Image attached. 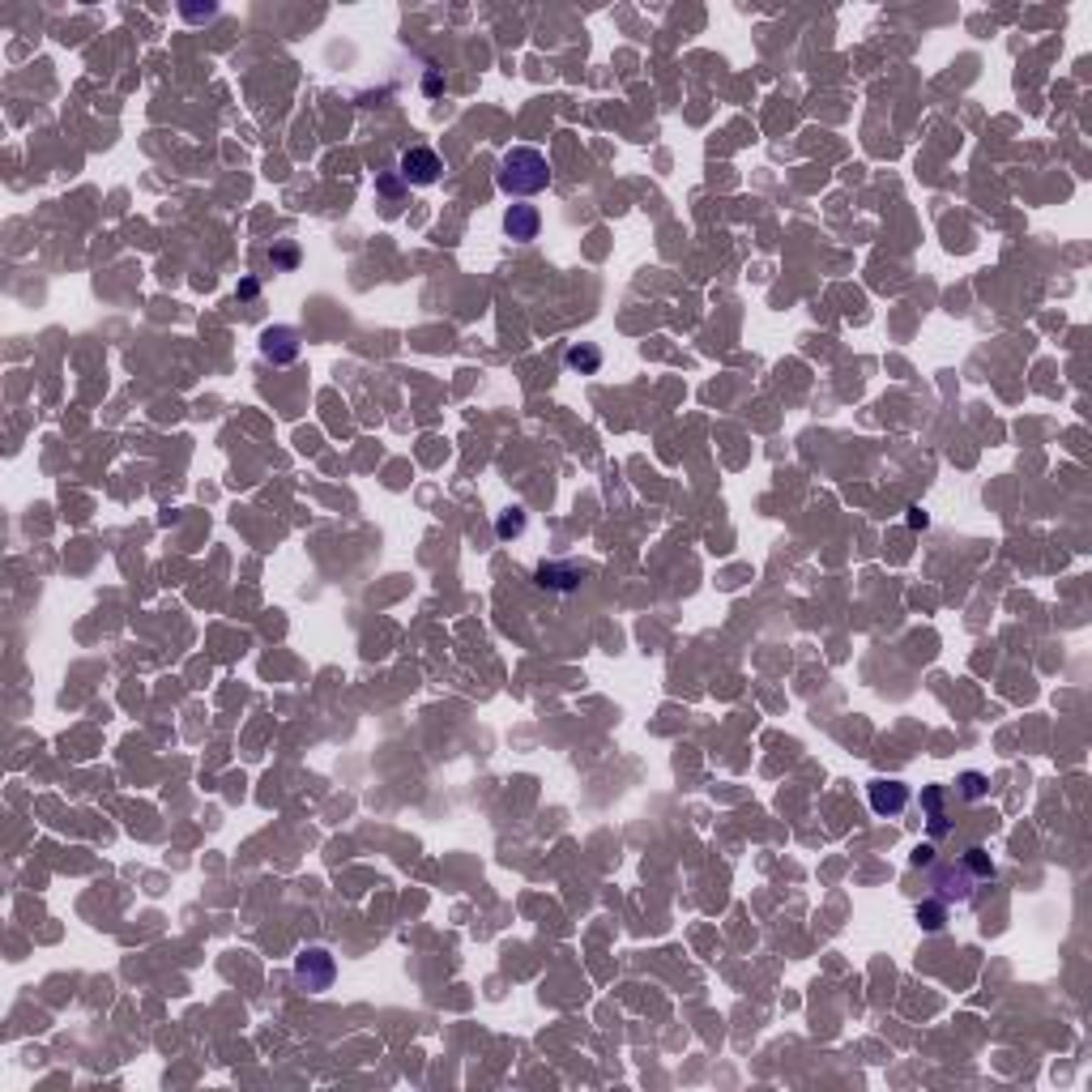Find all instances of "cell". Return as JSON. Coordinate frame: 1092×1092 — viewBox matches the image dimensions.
<instances>
[{"mask_svg":"<svg viewBox=\"0 0 1092 1092\" xmlns=\"http://www.w3.org/2000/svg\"><path fill=\"white\" fill-rule=\"evenodd\" d=\"M986 883H994V862H990V854L982 849V845H969L956 862H943V867L931 875V892L934 900H943V905H969L977 896V888H986Z\"/></svg>","mask_w":1092,"mask_h":1092,"instance_id":"cell-1","label":"cell"},{"mask_svg":"<svg viewBox=\"0 0 1092 1092\" xmlns=\"http://www.w3.org/2000/svg\"><path fill=\"white\" fill-rule=\"evenodd\" d=\"M495 184L508 197H538L542 188H551V162L542 150L534 145H513L500 159V172H495Z\"/></svg>","mask_w":1092,"mask_h":1092,"instance_id":"cell-2","label":"cell"},{"mask_svg":"<svg viewBox=\"0 0 1092 1092\" xmlns=\"http://www.w3.org/2000/svg\"><path fill=\"white\" fill-rule=\"evenodd\" d=\"M333 977H338V964H333V956L325 948H303L299 952V961H295V982H299L307 994L329 990Z\"/></svg>","mask_w":1092,"mask_h":1092,"instance_id":"cell-3","label":"cell"},{"mask_svg":"<svg viewBox=\"0 0 1092 1092\" xmlns=\"http://www.w3.org/2000/svg\"><path fill=\"white\" fill-rule=\"evenodd\" d=\"M440 172H444V162H440V154L427 150V145H414V150L401 154V180H406V184L432 188L435 180H440Z\"/></svg>","mask_w":1092,"mask_h":1092,"instance_id":"cell-4","label":"cell"},{"mask_svg":"<svg viewBox=\"0 0 1092 1092\" xmlns=\"http://www.w3.org/2000/svg\"><path fill=\"white\" fill-rule=\"evenodd\" d=\"M867 798H870V811L875 816H883V819H892V816H900L909 806V785L905 781H870L867 785Z\"/></svg>","mask_w":1092,"mask_h":1092,"instance_id":"cell-5","label":"cell"},{"mask_svg":"<svg viewBox=\"0 0 1092 1092\" xmlns=\"http://www.w3.org/2000/svg\"><path fill=\"white\" fill-rule=\"evenodd\" d=\"M261 355L274 359V363H290L299 355V342H295V329H265L261 338Z\"/></svg>","mask_w":1092,"mask_h":1092,"instance_id":"cell-6","label":"cell"},{"mask_svg":"<svg viewBox=\"0 0 1092 1092\" xmlns=\"http://www.w3.org/2000/svg\"><path fill=\"white\" fill-rule=\"evenodd\" d=\"M504 226H508V235H513V239H521V244H525V239L538 235V210H534V205H513V210H508V218H504Z\"/></svg>","mask_w":1092,"mask_h":1092,"instance_id":"cell-7","label":"cell"},{"mask_svg":"<svg viewBox=\"0 0 1092 1092\" xmlns=\"http://www.w3.org/2000/svg\"><path fill=\"white\" fill-rule=\"evenodd\" d=\"M943 798H948V790H943V785H931V790H921V806L931 811V837H943V832H948Z\"/></svg>","mask_w":1092,"mask_h":1092,"instance_id":"cell-8","label":"cell"},{"mask_svg":"<svg viewBox=\"0 0 1092 1092\" xmlns=\"http://www.w3.org/2000/svg\"><path fill=\"white\" fill-rule=\"evenodd\" d=\"M567 368L598 371L602 368V350H598V346H572V350H567Z\"/></svg>","mask_w":1092,"mask_h":1092,"instance_id":"cell-9","label":"cell"},{"mask_svg":"<svg viewBox=\"0 0 1092 1092\" xmlns=\"http://www.w3.org/2000/svg\"><path fill=\"white\" fill-rule=\"evenodd\" d=\"M956 785H961V798H969V803L986 798V776H982V773H964Z\"/></svg>","mask_w":1092,"mask_h":1092,"instance_id":"cell-10","label":"cell"},{"mask_svg":"<svg viewBox=\"0 0 1092 1092\" xmlns=\"http://www.w3.org/2000/svg\"><path fill=\"white\" fill-rule=\"evenodd\" d=\"M943 913H948V905H943V900H934V905L918 909V921L926 926V931H939V926H943Z\"/></svg>","mask_w":1092,"mask_h":1092,"instance_id":"cell-11","label":"cell"},{"mask_svg":"<svg viewBox=\"0 0 1092 1092\" xmlns=\"http://www.w3.org/2000/svg\"><path fill=\"white\" fill-rule=\"evenodd\" d=\"M521 529H525L521 508H508V516H500V538H513V534H521Z\"/></svg>","mask_w":1092,"mask_h":1092,"instance_id":"cell-12","label":"cell"}]
</instances>
